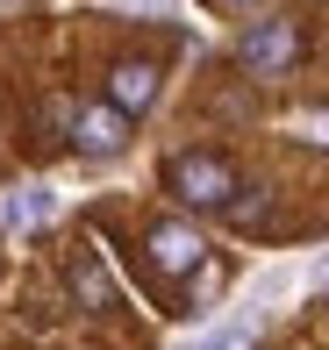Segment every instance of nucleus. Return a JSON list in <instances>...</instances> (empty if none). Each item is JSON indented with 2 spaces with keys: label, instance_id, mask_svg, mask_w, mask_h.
I'll return each instance as SVG.
<instances>
[{
  "label": "nucleus",
  "instance_id": "nucleus-10",
  "mask_svg": "<svg viewBox=\"0 0 329 350\" xmlns=\"http://www.w3.org/2000/svg\"><path fill=\"white\" fill-rule=\"evenodd\" d=\"M315 286H329V258H322V265H315Z\"/></svg>",
  "mask_w": 329,
  "mask_h": 350
},
{
  "label": "nucleus",
  "instance_id": "nucleus-7",
  "mask_svg": "<svg viewBox=\"0 0 329 350\" xmlns=\"http://www.w3.org/2000/svg\"><path fill=\"white\" fill-rule=\"evenodd\" d=\"M250 336H258V322H222V329H208V336H194L186 350H250Z\"/></svg>",
  "mask_w": 329,
  "mask_h": 350
},
{
  "label": "nucleus",
  "instance_id": "nucleus-2",
  "mask_svg": "<svg viewBox=\"0 0 329 350\" xmlns=\"http://www.w3.org/2000/svg\"><path fill=\"white\" fill-rule=\"evenodd\" d=\"M237 57H244V72H258V79H279L301 57V29L287 22V14H272V22H258L250 36L237 43Z\"/></svg>",
  "mask_w": 329,
  "mask_h": 350
},
{
  "label": "nucleus",
  "instance_id": "nucleus-3",
  "mask_svg": "<svg viewBox=\"0 0 329 350\" xmlns=\"http://www.w3.org/2000/svg\"><path fill=\"white\" fill-rule=\"evenodd\" d=\"M150 100H158V65H144V57H136V65H115V72H107V107H115L122 122L144 115Z\"/></svg>",
  "mask_w": 329,
  "mask_h": 350
},
{
  "label": "nucleus",
  "instance_id": "nucleus-9",
  "mask_svg": "<svg viewBox=\"0 0 329 350\" xmlns=\"http://www.w3.org/2000/svg\"><path fill=\"white\" fill-rule=\"evenodd\" d=\"M222 215L237 221V229H250V221H265V193H258V186H250V193H244V200H229Z\"/></svg>",
  "mask_w": 329,
  "mask_h": 350
},
{
  "label": "nucleus",
  "instance_id": "nucleus-8",
  "mask_svg": "<svg viewBox=\"0 0 329 350\" xmlns=\"http://www.w3.org/2000/svg\"><path fill=\"white\" fill-rule=\"evenodd\" d=\"M43 215H51V193H43V186H22V193L8 200V221H22V229H29V221H43Z\"/></svg>",
  "mask_w": 329,
  "mask_h": 350
},
{
  "label": "nucleus",
  "instance_id": "nucleus-1",
  "mask_svg": "<svg viewBox=\"0 0 329 350\" xmlns=\"http://www.w3.org/2000/svg\"><path fill=\"white\" fill-rule=\"evenodd\" d=\"M165 186L186 200V208H229V193H237V172H229L215 150H179V157L165 165Z\"/></svg>",
  "mask_w": 329,
  "mask_h": 350
},
{
  "label": "nucleus",
  "instance_id": "nucleus-5",
  "mask_svg": "<svg viewBox=\"0 0 329 350\" xmlns=\"http://www.w3.org/2000/svg\"><path fill=\"white\" fill-rule=\"evenodd\" d=\"M122 129H129V122H122L115 107H79V115H72V143H79L86 157H115Z\"/></svg>",
  "mask_w": 329,
  "mask_h": 350
},
{
  "label": "nucleus",
  "instance_id": "nucleus-6",
  "mask_svg": "<svg viewBox=\"0 0 329 350\" xmlns=\"http://www.w3.org/2000/svg\"><path fill=\"white\" fill-rule=\"evenodd\" d=\"M72 293H79L86 308H115V286H107V272H101V258H93V250L72 258Z\"/></svg>",
  "mask_w": 329,
  "mask_h": 350
},
{
  "label": "nucleus",
  "instance_id": "nucleus-4",
  "mask_svg": "<svg viewBox=\"0 0 329 350\" xmlns=\"http://www.w3.org/2000/svg\"><path fill=\"white\" fill-rule=\"evenodd\" d=\"M150 265L172 272V279L200 272V236L186 229V221H158V229H150Z\"/></svg>",
  "mask_w": 329,
  "mask_h": 350
}]
</instances>
